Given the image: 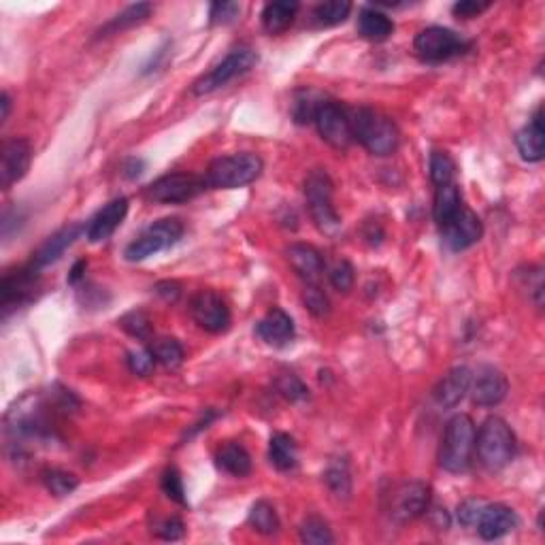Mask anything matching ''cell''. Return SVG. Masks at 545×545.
I'll use <instances>...</instances> for the list:
<instances>
[{
	"mask_svg": "<svg viewBox=\"0 0 545 545\" xmlns=\"http://www.w3.org/2000/svg\"><path fill=\"white\" fill-rule=\"evenodd\" d=\"M517 525H520V517H517V514L509 505L485 503L475 528H477L479 537L485 539V541H494V539H501L509 535V533H514Z\"/></svg>",
	"mask_w": 545,
	"mask_h": 545,
	"instance_id": "cell-18",
	"label": "cell"
},
{
	"mask_svg": "<svg viewBox=\"0 0 545 545\" xmlns=\"http://www.w3.org/2000/svg\"><path fill=\"white\" fill-rule=\"evenodd\" d=\"M275 388H277V392L290 403H301L309 398V388H307L294 373L277 375V380H275Z\"/></svg>",
	"mask_w": 545,
	"mask_h": 545,
	"instance_id": "cell-39",
	"label": "cell"
},
{
	"mask_svg": "<svg viewBox=\"0 0 545 545\" xmlns=\"http://www.w3.org/2000/svg\"><path fill=\"white\" fill-rule=\"evenodd\" d=\"M190 313L194 322L212 334L226 333L233 322L228 303L213 290H201L194 294L190 301Z\"/></svg>",
	"mask_w": 545,
	"mask_h": 545,
	"instance_id": "cell-12",
	"label": "cell"
},
{
	"mask_svg": "<svg viewBox=\"0 0 545 545\" xmlns=\"http://www.w3.org/2000/svg\"><path fill=\"white\" fill-rule=\"evenodd\" d=\"M183 236V224L177 218H164L154 222L126 247L124 256L128 262H141L145 258L160 253L180 243Z\"/></svg>",
	"mask_w": 545,
	"mask_h": 545,
	"instance_id": "cell-8",
	"label": "cell"
},
{
	"mask_svg": "<svg viewBox=\"0 0 545 545\" xmlns=\"http://www.w3.org/2000/svg\"><path fill=\"white\" fill-rule=\"evenodd\" d=\"M473 371L469 366H454L452 371L441 377L435 388V401L444 409H454L462 403V398L469 394Z\"/></svg>",
	"mask_w": 545,
	"mask_h": 545,
	"instance_id": "cell-22",
	"label": "cell"
},
{
	"mask_svg": "<svg viewBox=\"0 0 545 545\" xmlns=\"http://www.w3.org/2000/svg\"><path fill=\"white\" fill-rule=\"evenodd\" d=\"M328 279H331V285L337 290V293L348 294L349 290L354 288V282H356V271H354L352 262H348V260L334 262L331 271H328Z\"/></svg>",
	"mask_w": 545,
	"mask_h": 545,
	"instance_id": "cell-43",
	"label": "cell"
},
{
	"mask_svg": "<svg viewBox=\"0 0 545 545\" xmlns=\"http://www.w3.org/2000/svg\"><path fill=\"white\" fill-rule=\"evenodd\" d=\"M484 505H485L484 501L467 499L465 503H461V507H458V522H461L462 526H475L477 525Z\"/></svg>",
	"mask_w": 545,
	"mask_h": 545,
	"instance_id": "cell-47",
	"label": "cell"
},
{
	"mask_svg": "<svg viewBox=\"0 0 545 545\" xmlns=\"http://www.w3.org/2000/svg\"><path fill=\"white\" fill-rule=\"evenodd\" d=\"M128 213V198L126 196H117L113 198L100 209L94 218L90 220L88 228H85V235H88L90 243H102L107 241L109 236L120 228V224L124 222Z\"/></svg>",
	"mask_w": 545,
	"mask_h": 545,
	"instance_id": "cell-19",
	"label": "cell"
},
{
	"mask_svg": "<svg viewBox=\"0 0 545 545\" xmlns=\"http://www.w3.org/2000/svg\"><path fill=\"white\" fill-rule=\"evenodd\" d=\"M303 303L313 317H326L331 313V301L317 284H307L303 290Z\"/></svg>",
	"mask_w": 545,
	"mask_h": 545,
	"instance_id": "cell-41",
	"label": "cell"
},
{
	"mask_svg": "<svg viewBox=\"0 0 545 545\" xmlns=\"http://www.w3.org/2000/svg\"><path fill=\"white\" fill-rule=\"evenodd\" d=\"M41 479L53 496H68L79 488V479L62 469H45L41 473Z\"/></svg>",
	"mask_w": 545,
	"mask_h": 545,
	"instance_id": "cell-37",
	"label": "cell"
},
{
	"mask_svg": "<svg viewBox=\"0 0 545 545\" xmlns=\"http://www.w3.org/2000/svg\"><path fill=\"white\" fill-rule=\"evenodd\" d=\"M162 485V493L169 496L171 501H175V503H180L186 507L188 505V496H186V488H183V479L181 473L177 467H169L164 473H162L160 479Z\"/></svg>",
	"mask_w": 545,
	"mask_h": 545,
	"instance_id": "cell-42",
	"label": "cell"
},
{
	"mask_svg": "<svg viewBox=\"0 0 545 545\" xmlns=\"http://www.w3.org/2000/svg\"><path fill=\"white\" fill-rule=\"evenodd\" d=\"M413 50L424 62H445L462 56L469 50V43L444 26H429L420 30L413 41Z\"/></svg>",
	"mask_w": 545,
	"mask_h": 545,
	"instance_id": "cell-9",
	"label": "cell"
},
{
	"mask_svg": "<svg viewBox=\"0 0 545 545\" xmlns=\"http://www.w3.org/2000/svg\"><path fill=\"white\" fill-rule=\"evenodd\" d=\"M375 228H377V241H381V239H384V230H381V228H380V224H377V226H375ZM365 236H366V241H371V243H373V245H375V241H373V236H375V230H373V233H365Z\"/></svg>",
	"mask_w": 545,
	"mask_h": 545,
	"instance_id": "cell-53",
	"label": "cell"
},
{
	"mask_svg": "<svg viewBox=\"0 0 545 545\" xmlns=\"http://www.w3.org/2000/svg\"><path fill=\"white\" fill-rule=\"evenodd\" d=\"M334 186L326 171H311L305 180V201L307 212L313 224L326 235H334L341 228V215L337 213L333 203Z\"/></svg>",
	"mask_w": 545,
	"mask_h": 545,
	"instance_id": "cell-6",
	"label": "cell"
},
{
	"mask_svg": "<svg viewBox=\"0 0 545 545\" xmlns=\"http://www.w3.org/2000/svg\"><path fill=\"white\" fill-rule=\"evenodd\" d=\"M268 461L277 471L288 473L299 465V445L290 435L275 433L268 444Z\"/></svg>",
	"mask_w": 545,
	"mask_h": 545,
	"instance_id": "cell-28",
	"label": "cell"
},
{
	"mask_svg": "<svg viewBox=\"0 0 545 545\" xmlns=\"http://www.w3.org/2000/svg\"><path fill=\"white\" fill-rule=\"evenodd\" d=\"M441 230L444 243L452 252H465L484 236V224L471 209L462 207Z\"/></svg>",
	"mask_w": 545,
	"mask_h": 545,
	"instance_id": "cell-15",
	"label": "cell"
},
{
	"mask_svg": "<svg viewBox=\"0 0 545 545\" xmlns=\"http://www.w3.org/2000/svg\"><path fill=\"white\" fill-rule=\"evenodd\" d=\"M475 452L488 471H501L516 458L517 441L511 426L499 415H490L475 433Z\"/></svg>",
	"mask_w": 545,
	"mask_h": 545,
	"instance_id": "cell-3",
	"label": "cell"
},
{
	"mask_svg": "<svg viewBox=\"0 0 545 545\" xmlns=\"http://www.w3.org/2000/svg\"><path fill=\"white\" fill-rule=\"evenodd\" d=\"M120 326L126 331L131 337H137L141 339V341H145V339H149V334H152V322H149L148 313L141 311V309H134V311H128L126 316L120 317Z\"/></svg>",
	"mask_w": 545,
	"mask_h": 545,
	"instance_id": "cell-40",
	"label": "cell"
},
{
	"mask_svg": "<svg viewBox=\"0 0 545 545\" xmlns=\"http://www.w3.org/2000/svg\"><path fill=\"white\" fill-rule=\"evenodd\" d=\"M324 484L328 485V490H331L337 499H349V494H352V475H349L348 462H331L326 471H324Z\"/></svg>",
	"mask_w": 545,
	"mask_h": 545,
	"instance_id": "cell-33",
	"label": "cell"
},
{
	"mask_svg": "<svg viewBox=\"0 0 545 545\" xmlns=\"http://www.w3.org/2000/svg\"><path fill=\"white\" fill-rule=\"evenodd\" d=\"M313 124H316L320 137L331 145L333 149L345 152L354 141L352 124H349V111L345 109L341 102L334 100L324 102Z\"/></svg>",
	"mask_w": 545,
	"mask_h": 545,
	"instance_id": "cell-11",
	"label": "cell"
},
{
	"mask_svg": "<svg viewBox=\"0 0 545 545\" xmlns=\"http://www.w3.org/2000/svg\"><path fill=\"white\" fill-rule=\"evenodd\" d=\"M507 392H509V381H507L503 371L490 365L479 366L471 377V386H469V394L477 407H496L505 401Z\"/></svg>",
	"mask_w": 545,
	"mask_h": 545,
	"instance_id": "cell-14",
	"label": "cell"
},
{
	"mask_svg": "<svg viewBox=\"0 0 545 545\" xmlns=\"http://www.w3.org/2000/svg\"><path fill=\"white\" fill-rule=\"evenodd\" d=\"M241 15V4L236 3H213L209 9V21L212 26H226Z\"/></svg>",
	"mask_w": 545,
	"mask_h": 545,
	"instance_id": "cell-44",
	"label": "cell"
},
{
	"mask_svg": "<svg viewBox=\"0 0 545 545\" xmlns=\"http://www.w3.org/2000/svg\"><path fill=\"white\" fill-rule=\"evenodd\" d=\"M32 148L26 139H7L3 143V154H0V188L9 190L13 183L24 180V175L30 169Z\"/></svg>",
	"mask_w": 545,
	"mask_h": 545,
	"instance_id": "cell-16",
	"label": "cell"
},
{
	"mask_svg": "<svg viewBox=\"0 0 545 545\" xmlns=\"http://www.w3.org/2000/svg\"><path fill=\"white\" fill-rule=\"evenodd\" d=\"M154 365L156 358L149 349H134V352H128V366H131L134 375L148 377L154 371Z\"/></svg>",
	"mask_w": 545,
	"mask_h": 545,
	"instance_id": "cell-45",
	"label": "cell"
},
{
	"mask_svg": "<svg viewBox=\"0 0 545 545\" xmlns=\"http://www.w3.org/2000/svg\"><path fill=\"white\" fill-rule=\"evenodd\" d=\"M85 268H88V262H85V260H77V262H75V267L71 268V275H68V284H77V282H81V279H84Z\"/></svg>",
	"mask_w": 545,
	"mask_h": 545,
	"instance_id": "cell-50",
	"label": "cell"
},
{
	"mask_svg": "<svg viewBox=\"0 0 545 545\" xmlns=\"http://www.w3.org/2000/svg\"><path fill=\"white\" fill-rule=\"evenodd\" d=\"M77 407L79 401L67 388L30 392L13 403L4 424L15 445H24V441H50L56 437L58 415H68Z\"/></svg>",
	"mask_w": 545,
	"mask_h": 545,
	"instance_id": "cell-1",
	"label": "cell"
},
{
	"mask_svg": "<svg viewBox=\"0 0 545 545\" xmlns=\"http://www.w3.org/2000/svg\"><path fill=\"white\" fill-rule=\"evenodd\" d=\"M299 3L294 0H277V3H268L262 9V28L268 35H282L294 24L296 13H299Z\"/></svg>",
	"mask_w": 545,
	"mask_h": 545,
	"instance_id": "cell-25",
	"label": "cell"
},
{
	"mask_svg": "<svg viewBox=\"0 0 545 545\" xmlns=\"http://www.w3.org/2000/svg\"><path fill=\"white\" fill-rule=\"evenodd\" d=\"M517 152L522 160L541 162L545 156V126H543V109L539 107L533 120L516 134Z\"/></svg>",
	"mask_w": 545,
	"mask_h": 545,
	"instance_id": "cell-24",
	"label": "cell"
},
{
	"mask_svg": "<svg viewBox=\"0 0 545 545\" xmlns=\"http://www.w3.org/2000/svg\"><path fill=\"white\" fill-rule=\"evenodd\" d=\"M285 258L305 284L320 282L324 275V256L317 247L309 245V243H293L285 247Z\"/></svg>",
	"mask_w": 545,
	"mask_h": 545,
	"instance_id": "cell-20",
	"label": "cell"
},
{
	"mask_svg": "<svg viewBox=\"0 0 545 545\" xmlns=\"http://www.w3.org/2000/svg\"><path fill=\"white\" fill-rule=\"evenodd\" d=\"M430 509V485L424 482H405L390 496L392 520L413 522Z\"/></svg>",
	"mask_w": 545,
	"mask_h": 545,
	"instance_id": "cell-13",
	"label": "cell"
},
{
	"mask_svg": "<svg viewBox=\"0 0 545 545\" xmlns=\"http://www.w3.org/2000/svg\"><path fill=\"white\" fill-rule=\"evenodd\" d=\"M156 537L164 539V541H180L186 535V525L181 522V517L171 516L166 520H162L158 526H156Z\"/></svg>",
	"mask_w": 545,
	"mask_h": 545,
	"instance_id": "cell-46",
	"label": "cell"
},
{
	"mask_svg": "<svg viewBox=\"0 0 545 545\" xmlns=\"http://www.w3.org/2000/svg\"><path fill=\"white\" fill-rule=\"evenodd\" d=\"M326 102V99L320 94V92L311 90V88H303L299 90L294 94L293 99V117L296 124H301V126H305V124L316 122L317 111H320V107Z\"/></svg>",
	"mask_w": 545,
	"mask_h": 545,
	"instance_id": "cell-32",
	"label": "cell"
},
{
	"mask_svg": "<svg viewBox=\"0 0 545 545\" xmlns=\"http://www.w3.org/2000/svg\"><path fill=\"white\" fill-rule=\"evenodd\" d=\"M247 522H250L253 531L260 533L264 537L277 535L279 528H282V520H279L277 509H275V505L268 503V501H258V503H253L250 516H247Z\"/></svg>",
	"mask_w": 545,
	"mask_h": 545,
	"instance_id": "cell-31",
	"label": "cell"
},
{
	"mask_svg": "<svg viewBox=\"0 0 545 545\" xmlns=\"http://www.w3.org/2000/svg\"><path fill=\"white\" fill-rule=\"evenodd\" d=\"M149 15H152V4L149 3L131 4V7H126L122 13H117L116 18L109 20L105 26H102V28L99 30V39H102V36H109V35H117V32H124L128 28H134V26L143 24Z\"/></svg>",
	"mask_w": 545,
	"mask_h": 545,
	"instance_id": "cell-30",
	"label": "cell"
},
{
	"mask_svg": "<svg viewBox=\"0 0 545 545\" xmlns=\"http://www.w3.org/2000/svg\"><path fill=\"white\" fill-rule=\"evenodd\" d=\"M394 21L380 9L366 7L358 15V35L371 43H384L392 36Z\"/></svg>",
	"mask_w": 545,
	"mask_h": 545,
	"instance_id": "cell-26",
	"label": "cell"
},
{
	"mask_svg": "<svg viewBox=\"0 0 545 545\" xmlns=\"http://www.w3.org/2000/svg\"><path fill=\"white\" fill-rule=\"evenodd\" d=\"M299 533H301V541L307 545H328L334 541L331 526H328V522L322 520L320 516L305 517Z\"/></svg>",
	"mask_w": 545,
	"mask_h": 545,
	"instance_id": "cell-36",
	"label": "cell"
},
{
	"mask_svg": "<svg viewBox=\"0 0 545 545\" xmlns=\"http://www.w3.org/2000/svg\"><path fill=\"white\" fill-rule=\"evenodd\" d=\"M475 422L471 415L456 413L445 424L439 447V465L447 473H465L471 467L475 452Z\"/></svg>",
	"mask_w": 545,
	"mask_h": 545,
	"instance_id": "cell-5",
	"label": "cell"
},
{
	"mask_svg": "<svg viewBox=\"0 0 545 545\" xmlns=\"http://www.w3.org/2000/svg\"><path fill=\"white\" fill-rule=\"evenodd\" d=\"M81 233H84V228H81L79 224L64 226V228L58 230V233H53L50 239L43 243L39 250L32 253L30 264L36 268H43V267H50V264L53 262H58L62 258V253L79 239Z\"/></svg>",
	"mask_w": 545,
	"mask_h": 545,
	"instance_id": "cell-23",
	"label": "cell"
},
{
	"mask_svg": "<svg viewBox=\"0 0 545 545\" xmlns=\"http://www.w3.org/2000/svg\"><path fill=\"white\" fill-rule=\"evenodd\" d=\"M204 190H207L204 177L194 175V172H169L148 188V198L162 204H177L192 201Z\"/></svg>",
	"mask_w": 545,
	"mask_h": 545,
	"instance_id": "cell-10",
	"label": "cell"
},
{
	"mask_svg": "<svg viewBox=\"0 0 545 545\" xmlns=\"http://www.w3.org/2000/svg\"><path fill=\"white\" fill-rule=\"evenodd\" d=\"M215 462L224 473L235 475V477H247L252 473V456L245 447L228 441V444L220 445L215 452Z\"/></svg>",
	"mask_w": 545,
	"mask_h": 545,
	"instance_id": "cell-27",
	"label": "cell"
},
{
	"mask_svg": "<svg viewBox=\"0 0 545 545\" xmlns=\"http://www.w3.org/2000/svg\"><path fill=\"white\" fill-rule=\"evenodd\" d=\"M36 285H39V268L32 267V264L4 275L3 285H0V293H3V309L9 311L11 307L28 303L32 296H35Z\"/></svg>",
	"mask_w": 545,
	"mask_h": 545,
	"instance_id": "cell-17",
	"label": "cell"
},
{
	"mask_svg": "<svg viewBox=\"0 0 545 545\" xmlns=\"http://www.w3.org/2000/svg\"><path fill=\"white\" fill-rule=\"evenodd\" d=\"M0 107H3V113H0V122H7L9 120V113H11V96L9 92H3L0 94Z\"/></svg>",
	"mask_w": 545,
	"mask_h": 545,
	"instance_id": "cell-52",
	"label": "cell"
},
{
	"mask_svg": "<svg viewBox=\"0 0 545 545\" xmlns=\"http://www.w3.org/2000/svg\"><path fill=\"white\" fill-rule=\"evenodd\" d=\"M429 171H430V180H433L437 188L447 186V183H454L456 162L452 160V156L444 152V149H435V152L430 154Z\"/></svg>",
	"mask_w": 545,
	"mask_h": 545,
	"instance_id": "cell-35",
	"label": "cell"
},
{
	"mask_svg": "<svg viewBox=\"0 0 545 545\" xmlns=\"http://www.w3.org/2000/svg\"><path fill=\"white\" fill-rule=\"evenodd\" d=\"M148 349L152 352L156 363L166 366V369H175V366H180L183 363V356H186L183 354L181 343L172 337L154 339V341L149 343Z\"/></svg>",
	"mask_w": 545,
	"mask_h": 545,
	"instance_id": "cell-34",
	"label": "cell"
},
{
	"mask_svg": "<svg viewBox=\"0 0 545 545\" xmlns=\"http://www.w3.org/2000/svg\"><path fill=\"white\" fill-rule=\"evenodd\" d=\"M256 334L262 339L267 345L273 348H285L294 341V320L279 307H273L260 322L256 324Z\"/></svg>",
	"mask_w": 545,
	"mask_h": 545,
	"instance_id": "cell-21",
	"label": "cell"
},
{
	"mask_svg": "<svg viewBox=\"0 0 545 545\" xmlns=\"http://www.w3.org/2000/svg\"><path fill=\"white\" fill-rule=\"evenodd\" d=\"M488 3H475V0H462V3H456L454 7H452V13L456 15V18L462 20H471L477 18L479 13H484L485 9H488Z\"/></svg>",
	"mask_w": 545,
	"mask_h": 545,
	"instance_id": "cell-48",
	"label": "cell"
},
{
	"mask_svg": "<svg viewBox=\"0 0 545 545\" xmlns=\"http://www.w3.org/2000/svg\"><path fill=\"white\" fill-rule=\"evenodd\" d=\"M128 164H131V166H126V177H131V180H132V177H139L143 172V166H145L143 160L131 158V160H128Z\"/></svg>",
	"mask_w": 545,
	"mask_h": 545,
	"instance_id": "cell-51",
	"label": "cell"
},
{
	"mask_svg": "<svg viewBox=\"0 0 545 545\" xmlns=\"http://www.w3.org/2000/svg\"><path fill=\"white\" fill-rule=\"evenodd\" d=\"M462 207H465V204H462L461 190H458L456 183H447V186L437 188L433 215L439 228H444V226L450 222Z\"/></svg>",
	"mask_w": 545,
	"mask_h": 545,
	"instance_id": "cell-29",
	"label": "cell"
},
{
	"mask_svg": "<svg viewBox=\"0 0 545 545\" xmlns=\"http://www.w3.org/2000/svg\"><path fill=\"white\" fill-rule=\"evenodd\" d=\"M156 294H158L160 299H164L166 303H175L181 296V285L177 282H171V279H164V282L156 284Z\"/></svg>",
	"mask_w": 545,
	"mask_h": 545,
	"instance_id": "cell-49",
	"label": "cell"
},
{
	"mask_svg": "<svg viewBox=\"0 0 545 545\" xmlns=\"http://www.w3.org/2000/svg\"><path fill=\"white\" fill-rule=\"evenodd\" d=\"M258 64V53L252 47H236L224 58L222 62L215 64L209 73H204L201 79L194 81L192 92L196 96H207L213 94L215 90L224 88L226 84L241 77V75L250 73L253 67Z\"/></svg>",
	"mask_w": 545,
	"mask_h": 545,
	"instance_id": "cell-7",
	"label": "cell"
},
{
	"mask_svg": "<svg viewBox=\"0 0 545 545\" xmlns=\"http://www.w3.org/2000/svg\"><path fill=\"white\" fill-rule=\"evenodd\" d=\"M354 141H358L369 154L390 156L398 149L401 134L390 117L371 107H358L349 111Z\"/></svg>",
	"mask_w": 545,
	"mask_h": 545,
	"instance_id": "cell-2",
	"label": "cell"
},
{
	"mask_svg": "<svg viewBox=\"0 0 545 545\" xmlns=\"http://www.w3.org/2000/svg\"><path fill=\"white\" fill-rule=\"evenodd\" d=\"M264 162L258 154L239 152L230 156H220L212 160L204 172L207 188L215 190H236V188L250 186L262 175Z\"/></svg>",
	"mask_w": 545,
	"mask_h": 545,
	"instance_id": "cell-4",
	"label": "cell"
},
{
	"mask_svg": "<svg viewBox=\"0 0 545 545\" xmlns=\"http://www.w3.org/2000/svg\"><path fill=\"white\" fill-rule=\"evenodd\" d=\"M352 13V3H345V0H333V3H322L317 4L313 15L320 21L322 26H337L343 24L345 20Z\"/></svg>",
	"mask_w": 545,
	"mask_h": 545,
	"instance_id": "cell-38",
	"label": "cell"
}]
</instances>
